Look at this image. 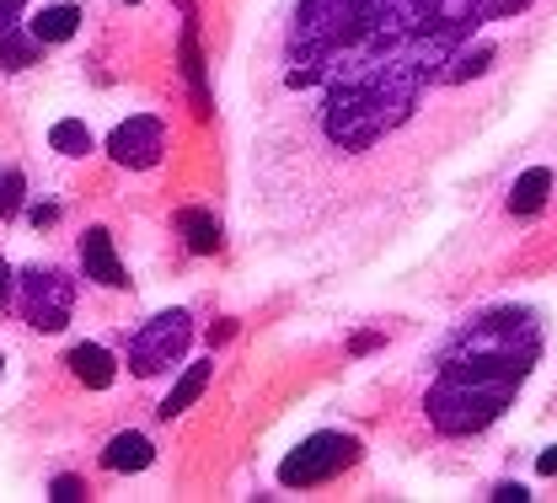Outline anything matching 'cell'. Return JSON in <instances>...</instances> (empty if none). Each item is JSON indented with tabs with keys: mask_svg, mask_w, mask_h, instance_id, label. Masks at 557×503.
Wrapping results in <instances>:
<instances>
[{
	"mask_svg": "<svg viewBox=\"0 0 557 503\" xmlns=\"http://www.w3.org/2000/svg\"><path fill=\"white\" fill-rule=\"evenodd\" d=\"M536 471H542V477H557V444L542 455V461H536Z\"/></svg>",
	"mask_w": 557,
	"mask_h": 503,
	"instance_id": "d6986e66",
	"label": "cell"
},
{
	"mask_svg": "<svg viewBox=\"0 0 557 503\" xmlns=\"http://www.w3.org/2000/svg\"><path fill=\"white\" fill-rule=\"evenodd\" d=\"M75 27H81V11H75V5H44L27 33H33L38 43H65V38H75Z\"/></svg>",
	"mask_w": 557,
	"mask_h": 503,
	"instance_id": "8fae6325",
	"label": "cell"
},
{
	"mask_svg": "<svg viewBox=\"0 0 557 503\" xmlns=\"http://www.w3.org/2000/svg\"><path fill=\"white\" fill-rule=\"evenodd\" d=\"M542 360V327L531 311H487L467 322L440 354V380L429 386V424L450 439L483 433Z\"/></svg>",
	"mask_w": 557,
	"mask_h": 503,
	"instance_id": "7a4b0ae2",
	"label": "cell"
},
{
	"mask_svg": "<svg viewBox=\"0 0 557 503\" xmlns=\"http://www.w3.org/2000/svg\"><path fill=\"white\" fill-rule=\"evenodd\" d=\"M354 461H359V439L354 433H311L306 444H295L284 455L278 482L284 488H317V482H333Z\"/></svg>",
	"mask_w": 557,
	"mask_h": 503,
	"instance_id": "3957f363",
	"label": "cell"
},
{
	"mask_svg": "<svg viewBox=\"0 0 557 503\" xmlns=\"http://www.w3.org/2000/svg\"><path fill=\"white\" fill-rule=\"evenodd\" d=\"M70 369H75V380H86L91 391H108L113 375H119V360H113L102 343H75V349H70Z\"/></svg>",
	"mask_w": 557,
	"mask_h": 503,
	"instance_id": "ba28073f",
	"label": "cell"
},
{
	"mask_svg": "<svg viewBox=\"0 0 557 503\" xmlns=\"http://www.w3.org/2000/svg\"><path fill=\"white\" fill-rule=\"evenodd\" d=\"M525 5L531 0H295L263 71L284 102L311 97L300 150L359 161L392 140L429 91L483 71L498 49H472V38Z\"/></svg>",
	"mask_w": 557,
	"mask_h": 503,
	"instance_id": "6da1fadb",
	"label": "cell"
},
{
	"mask_svg": "<svg viewBox=\"0 0 557 503\" xmlns=\"http://www.w3.org/2000/svg\"><path fill=\"white\" fill-rule=\"evenodd\" d=\"M5 300H11V268L0 263V305H5Z\"/></svg>",
	"mask_w": 557,
	"mask_h": 503,
	"instance_id": "ffe728a7",
	"label": "cell"
},
{
	"mask_svg": "<svg viewBox=\"0 0 557 503\" xmlns=\"http://www.w3.org/2000/svg\"><path fill=\"white\" fill-rule=\"evenodd\" d=\"M49 499H60V503H70V499H86V488H81V482H75V477H60V482H54V493H49Z\"/></svg>",
	"mask_w": 557,
	"mask_h": 503,
	"instance_id": "e0dca14e",
	"label": "cell"
},
{
	"mask_svg": "<svg viewBox=\"0 0 557 503\" xmlns=\"http://www.w3.org/2000/svg\"><path fill=\"white\" fill-rule=\"evenodd\" d=\"M22 193H27V183H22V172H0V219H11L22 210Z\"/></svg>",
	"mask_w": 557,
	"mask_h": 503,
	"instance_id": "2e32d148",
	"label": "cell"
},
{
	"mask_svg": "<svg viewBox=\"0 0 557 503\" xmlns=\"http://www.w3.org/2000/svg\"><path fill=\"white\" fill-rule=\"evenodd\" d=\"M547 193H553V172H547V166H531V172L515 183L509 210H515V215H536V210L547 204Z\"/></svg>",
	"mask_w": 557,
	"mask_h": 503,
	"instance_id": "7c38bea8",
	"label": "cell"
},
{
	"mask_svg": "<svg viewBox=\"0 0 557 503\" xmlns=\"http://www.w3.org/2000/svg\"><path fill=\"white\" fill-rule=\"evenodd\" d=\"M75 311V285L60 268H27L22 274V316L38 332H60Z\"/></svg>",
	"mask_w": 557,
	"mask_h": 503,
	"instance_id": "5b68a950",
	"label": "cell"
},
{
	"mask_svg": "<svg viewBox=\"0 0 557 503\" xmlns=\"http://www.w3.org/2000/svg\"><path fill=\"white\" fill-rule=\"evenodd\" d=\"M81 268H86V279H97L102 289H124V263H119V252H113V236L102 230V225H91L86 236H81Z\"/></svg>",
	"mask_w": 557,
	"mask_h": 503,
	"instance_id": "52a82bcc",
	"label": "cell"
},
{
	"mask_svg": "<svg viewBox=\"0 0 557 503\" xmlns=\"http://www.w3.org/2000/svg\"><path fill=\"white\" fill-rule=\"evenodd\" d=\"M205 386H209V364H188V369H183V380L166 391V402H161L156 413H161V418H177V413H188V407L205 397Z\"/></svg>",
	"mask_w": 557,
	"mask_h": 503,
	"instance_id": "30bf717a",
	"label": "cell"
},
{
	"mask_svg": "<svg viewBox=\"0 0 557 503\" xmlns=\"http://www.w3.org/2000/svg\"><path fill=\"white\" fill-rule=\"evenodd\" d=\"M49 144H54L60 155H86V150H91V129H86L81 118H60V124L49 129Z\"/></svg>",
	"mask_w": 557,
	"mask_h": 503,
	"instance_id": "9a60e30c",
	"label": "cell"
},
{
	"mask_svg": "<svg viewBox=\"0 0 557 503\" xmlns=\"http://www.w3.org/2000/svg\"><path fill=\"white\" fill-rule=\"evenodd\" d=\"M177 225H183V236H188V252H199V257L220 252V219L214 215H205V210H183Z\"/></svg>",
	"mask_w": 557,
	"mask_h": 503,
	"instance_id": "5bb4252c",
	"label": "cell"
},
{
	"mask_svg": "<svg viewBox=\"0 0 557 503\" xmlns=\"http://www.w3.org/2000/svg\"><path fill=\"white\" fill-rule=\"evenodd\" d=\"M108 150H113V161H119V166L145 172V166H156V161H161V150H166V124H161V118H150V113H135V118H124V124L113 129Z\"/></svg>",
	"mask_w": 557,
	"mask_h": 503,
	"instance_id": "8992f818",
	"label": "cell"
},
{
	"mask_svg": "<svg viewBox=\"0 0 557 503\" xmlns=\"http://www.w3.org/2000/svg\"><path fill=\"white\" fill-rule=\"evenodd\" d=\"M493 499H504V503L515 499V503H520V499H531V493H525V488H520V482H504V488H498V493H493Z\"/></svg>",
	"mask_w": 557,
	"mask_h": 503,
	"instance_id": "ac0fdd59",
	"label": "cell"
},
{
	"mask_svg": "<svg viewBox=\"0 0 557 503\" xmlns=\"http://www.w3.org/2000/svg\"><path fill=\"white\" fill-rule=\"evenodd\" d=\"M150 461H156V444H150L145 433H135V429L113 433V439H108V450H102V466H108V471H145Z\"/></svg>",
	"mask_w": 557,
	"mask_h": 503,
	"instance_id": "9c48e42d",
	"label": "cell"
},
{
	"mask_svg": "<svg viewBox=\"0 0 557 503\" xmlns=\"http://www.w3.org/2000/svg\"><path fill=\"white\" fill-rule=\"evenodd\" d=\"M183 75H188V86H194V113H199V118H209V113H214V102H209L205 54H199V33H194V27L183 33Z\"/></svg>",
	"mask_w": 557,
	"mask_h": 503,
	"instance_id": "4fadbf2b",
	"label": "cell"
},
{
	"mask_svg": "<svg viewBox=\"0 0 557 503\" xmlns=\"http://www.w3.org/2000/svg\"><path fill=\"white\" fill-rule=\"evenodd\" d=\"M194 343V316L188 311H161L129 338V369L135 375H161L188 354Z\"/></svg>",
	"mask_w": 557,
	"mask_h": 503,
	"instance_id": "277c9868",
	"label": "cell"
}]
</instances>
